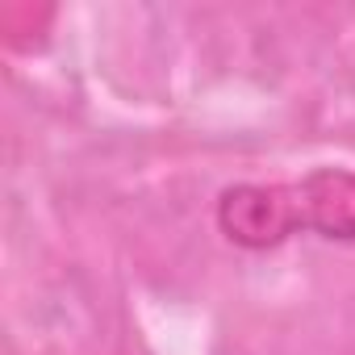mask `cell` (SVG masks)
<instances>
[{"label":"cell","mask_w":355,"mask_h":355,"mask_svg":"<svg viewBox=\"0 0 355 355\" xmlns=\"http://www.w3.org/2000/svg\"><path fill=\"white\" fill-rule=\"evenodd\" d=\"M218 226L251 251L276 247L297 230L355 243V175L322 167L293 184H234L218 201Z\"/></svg>","instance_id":"cell-1"}]
</instances>
